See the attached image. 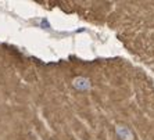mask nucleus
I'll return each instance as SVG.
<instances>
[{
	"label": "nucleus",
	"instance_id": "obj_2",
	"mask_svg": "<svg viewBox=\"0 0 154 140\" xmlns=\"http://www.w3.org/2000/svg\"><path fill=\"white\" fill-rule=\"evenodd\" d=\"M117 132H118V133H119L121 136H122L124 139H131V132L127 131L125 128H121V126H119V128L117 129Z\"/></svg>",
	"mask_w": 154,
	"mask_h": 140
},
{
	"label": "nucleus",
	"instance_id": "obj_1",
	"mask_svg": "<svg viewBox=\"0 0 154 140\" xmlns=\"http://www.w3.org/2000/svg\"><path fill=\"white\" fill-rule=\"evenodd\" d=\"M75 86L77 87H79V89H87L89 87V83H87V81H85V79H77L75 81Z\"/></svg>",
	"mask_w": 154,
	"mask_h": 140
}]
</instances>
